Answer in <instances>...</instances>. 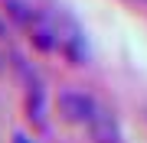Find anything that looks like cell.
Instances as JSON below:
<instances>
[{"label":"cell","instance_id":"6da1fadb","mask_svg":"<svg viewBox=\"0 0 147 143\" xmlns=\"http://www.w3.org/2000/svg\"><path fill=\"white\" fill-rule=\"evenodd\" d=\"M30 29L36 36V43L42 49H53V52L65 55L72 65L88 62V39H85L82 23L75 20L65 7L59 3H46L42 10L30 13Z\"/></svg>","mask_w":147,"mask_h":143},{"label":"cell","instance_id":"277c9868","mask_svg":"<svg viewBox=\"0 0 147 143\" xmlns=\"http://www.w3.org/2000/svg\"><path fill=\"white\" fill-rule=\"evenodd\" d=\"M144 3H147V0H144Z\"/></svg>","mask_w":147,"mask_h":143},{"label":"cell","instance_id":"3957f363","mask_svg":"<svg viewBox=\"0 0 147 143\" xmlns=\"http://www.w3.org/2000/svg\"><path fill=\"white\" fill-rule=\"evenodd\" d=\"M13 143H33L30 137H23V133H13Z\"/></svg>","mask_w":147,"mask_h":143},{"label":"cell","instance_id":"7a4b0ae2","mask_svg":"<svg viewBox=\"0 0 147 143\" xmlns=\"http://www.w3.org/2000/svg\"><path fill=\"white\" fill-rule=\"evenodd\" d=\"M101 111H105V107H101L92 94H85V91H62V94H59V114H62L69 124L92 127L95 117Z\"/></svg>","mask_w":147,"mask_h":143}]
</instances>
